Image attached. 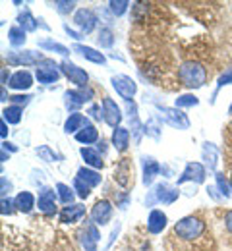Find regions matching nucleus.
<instances>
[{
	"label": "nucleus",
	"instance_id": "4c0bfd02",
	"mask_svg": "<svg viewBox=\"0 0 232 251\" xmlns=\"http://www.w3.org/2000/svg\"><path fill=\"white\" fill-rule=\"evenodd\" d=\"M108 6H110V12L114 16H122V14H126L130 2L128 0H112V2H108Z\"/></svg>",
	"mask_w": 232,
	"mask_h": 251
},
{
	"label": "nucleus",
	"instance_id": "a18cd8bd",
	"mask_svg": "<svg viewBox=\"0 0 232 251\" xmlns=\"http://www.w3.org/2000/svg\"><path fill=\"white\" fill-rule=\"evenodd\" d=\"M29 99H31V95H14V97H10V102L16 106H22V104L26 106L29 102Z\"/></svg>",
	"mask_w": 232,
	"mask_h": 251
},
{
	"label": "nucleus",
	"instance_id": "0eeeda50",
	"mask_svg": "<svg viewBox=\"0 0 232 251\" xmlns=\"http://www.w3.org/2000/svg\"><path fill=\"white\" fill-rule=\"evenodd\" d=\"M186 182H196V184L205 182V166L201 162H188L186 164L182 176L178 178V186H182Z\"/></svg>",
	"mask_w": 232,
	"mask_h": 251
},
{
	"label": "nucleus",
	"instance_id": "79ce46f5",
	"mask_svg": "<svg viewBox=\"0 0 232 251\" xmlns=\"http://www.w3.org/2000/svg\"><path fill=\"white\" fill-rule=\"evenodd\" d=\"M215 178H217V186H219V189H221V193H223L225 197H229V195H231V191H232L229 180H227L223 174H217Z\"/></svg>",
	"mask_w": 232,
	"mask_h": 251
},
{
	"label": "nucleus",
	"instance_id": "aec40b11",
	"mask_svg": "<svg viewBox=\"0 0 232 251\" xmlns=\"http://www.w3.org/2000/svg\"><path fill=\"white\" fill-rule=\"evenodd\" d=\"M12 89H18V91H24V89H29L33 85V77L29 72H16L12 77H10V83H8Z\"/></svg>",
	"mask_w": 232,
	"mask_h": 251
},
{
	"label": "nucleus",
	"instance_id": "603ef678",
	"mask_svg": "<svg viewBox=\"0 0 232 251\" xmlns=\"http://www.w3.org/2000/svg\"><path fill=\"white\" fill-rule=\"evenodd\" d=\"M225 224H227V230L232 234V211L227 213V217H225Z\"/></svg>",
	"mask_w": 232,
	"mask_h": 251
},
{
	"label": "nucleus",
	"instance_id": "f704fd0d",
	"mask_svg": "<svg viewBox=\"0 0 232 251\" xmlns=\"http://www.w3.org/2000/svg\"><path fill=\"white\" fill-rule=\"evenodd\" d=\"M35 153H37V157L41 158V160H45V162H56V160L60 158L49 145H39V147L35 149Z\"/></svg>",
	"mask_w": 232,
	"mask_h": 251
},
{
	"label": "nucleus",
	"instance_id": "ddd939ff",
	"mask_svg": "<svg viewBox=\"0 0 232 251\" xmlns=\"http://www.w3.org/2000/svg\"><path fill=\"white\" fill-rule=\"evenodd\" d=\"M110 217H112V205L110 201L103 199V201H97L91 209V220L97 224V226H104L110 222Z\"/></svg>",
	"mask_w": 232,
	"mask_h": 251
},
{
	"label": "nucleus",
	"instance_id": "ea45409f",
	"mask_svg": "<svg viewBox=\"0 0 232 251\" xmlns=\"http://www.w3.org/2000/svg\"><path fill=\"white\" fill-rule=\"evenodd\" d=\"M74 189L77 191V195H79L81 199H87V197H89V193H91V191H89L91 188H89L81 178H77V176H76V180H74Z\"/></svg>",
	"mask_w": 232,
	"mask_h": 251
},
{
	"label": "nucleus",
	"instance_id": "5fc2aeb1",
	"mask_svg": "<svg viewBox=\"0 0 232 251\" xmlns=\"http://www.w3.org/2000/svg\"><path fill=\"white\" fill-rule=\"evenodd\" d=\"M2 149H4V151H12V153H16V151H18V147H16V145H12V143H8V141H4V143H2Z\"/></svg>",
	"mask_w": 232,
	"mask_h": 251
},
{
	"label": "nucleus",
	"instance_id": "4468645a",
	"mask_svg": "<svg viewBox=\"0 0 232 251\" xmlns=\"http://www.w3.org/2000/svg\"><path fill=\"white\" fill-rule=\"evenodd\" d=\"M101 234L97 230V224L91 222L87 224L81 232H79V240H81V246L85 251H97V242H99Z\"/></svg>",
	"mask_w": 232,
	"mask_h": 251
},
{
	"label": "nucleus",
	"instance_id": "7ed1b4c3",
	"mask_svg": "<svg viewBox=\"0 0 232 251\" xmlns=\"http://www.w3.org/2000/svg\"><path fill=\"white\" fill-rule=\"evenodd\" d=\"M178 189L172 188V186H168L165 182H161V184H157L153 191H151V195L145 199V203L147 205H153V203H163V205H172L176 199H178Z\"/></svg>",
	"mask_w": 232,
	"mask_h": 251
},
{
	"label": "nucleus",
	"instance_id": "7c9ffc66",
	"mask_svg": "<svg viewBox=\"0 0 232 251\" xmlns=\"http://www.w3.org/2000/svg\"><path fill=\"white\" fill-rule=\"evenodd\" d=\"M2 120H6L8 124H20V120H22V106L12 104V106L4 108L2 110Z\"/></svg>",
	"mask_w": 232,
	"mask_h": 251
},
{
	"label": "nucleus",
	"instance_id": "6ab92c4d",
	"mask_svg": "<svg viewBox=\"0 0 232 251\" xmlns=\"http://www.w3.org/2000/svg\"><path fill=\"white\" fill-rule=\"evenodd\" d=\"M83 217H85V207L83 205H68L60 211V222H64V224L77 222Z\"/></svg>",
	"mask_w": 232,
	"mask_h": 251
},
{
	"label": "nucleus",
	"instance_id": "f03ea898",
	"mask_svg": "<svg viewBox=\"0 0 232 251\" xmlns=\"http://www.w3.org/2000/svg\"><path fill=\"white\" fill-rule=\"evenodd\" d=\"M178 79L188 89H199L207 81V72H205V68L199 62L190 60V62H184L178 68Z\"/></svg>",
	"mask_w": 232,
	"mask_h": 251
},
{
	"label": "nucleus",
	"instance_id": "09e8293b",
	"mask_svg": "<svg viewBox=\"0 0 232 251\" xmlns=\"http://www.w3.org/2000/svg\"><path fill=\"white\" fill-rule=\"evenodd\" d=\"M64 31H66L68 35L72 37V39H76V41H79V39H83V35H81V33L74 31V29H72V27H70L68 24H64Z\"/></svg>",
	"mask_w": 232,
	"mask_h": 251
},
{
	"label": "nucleus",
	"instance_id": "9d476101",
	"mask_svg": "<svg viewBox=\"0 0 232 251\" xmlns=\"http://www.w3.org/2000/svg\"><path fill=\"white\" fill-rule=\"evenodd\" d=\"M74 24L81 29V33H91L95 29V25H97V16L93 14V10H89V8H81V10H77L76 12V16H74Z\"/></svg>",
	"mask_w": 232,
	"mask_h": 251
},
{
	"label": "nucleus",
	"instance_id": "393cba45",
	"mask_svg": "<svg viewBox=\"0 0 232 251\" xmlns=\"http://www.w3.org/2000/svg\"><path fill=\"white\" fill-rule=\"evenodd\" d=\"M203 160H205L209 170L217 168V162H219V149H217V145H213L209 141L203 143Z\"/></svg>",
	"mask_w": 232,
	"mask_h": 251
},
{
	"label": "nucleus",
	"instance_id": "20e7f679",
	"mask_svg": "<svg viewBox=\"0 0 232 251\" xmlns=\"http://www.w3.org/2000/svg\"><path fill=\"white\" fill-rule=\"evenodd\" d=\"M45 60V56L37 50H12L6 54V62L12 66H33Z\"/></svg>",
	"mask_w": 232,
	"mask_h": 251
},
{
	"label": "nucleus",
	"instance_id": "c756f323",
	"mask_svg": "<svg viewBox=\"0 0 232 251\" xmlns=\"http://www.w3.org/2000/svg\"><path fill=\"white\" fill-rule=\"evenodd\" d=\"M26 31L20 27V25H14V27H10L8 29V41H10V45L12 47H22V45H26Z\"/></svg>",
	"mask_w": 232,
	"mask_h": 251
},
{
	"label": "nucleus",
	"instance_id": "b1692460",
	"mask_svg": "<svg viewBox=\"0 0 232 251\" xmlns=\"http://www.w3.org/2000/svg\"><path fill=\"white\" fill-rule=\"evenodd\" d=\"M74 50L76 52H79L85 60H89V62H93V64H103L106 62V58H104V54L103 52H99V50H95V49H91V47H85V45H76L74 47Z\"/></svg>",
	"mask_w": 232,
	"mask_h": 251
},
{
	"label": "nucleus",
	"instance_id": "37998d69",
	"mask_svg": "<svg viewBox=\"0 0 232 251\" xmlns=\"http://www.w3.org/2000/svg\"><path fill=\"white\" fill-rule=\"evenodd\" d=\"M145 12H147V6H145V4H139V2H137V4H133L132 6V20L133 22H139V20H141V16H143Z\"/></svg>",
	"mask_w": 232,
	"mask_h": 251
},
{
	"label": "nucleus",
	"instance_id": "423d86ee",
	"mask_svg": "<svg viewBox=\"0 0 232 251\" xmlns=\"http://www.w3.org/2000/svg\"><path fill=\"white\" fill-rule=\"evenodd\" d=\"M103 118L104 122L110 126V127H120V122H122V110L120 106L110 99V97H104L103 99Z\"/></svg>",
	"mask_w": 232,
	"mask_h": 251
},
{
	"label": "nucleus",
	"instance_id": "4d7b16f0",
	"mask_svg": "<svg viewBox=\"0 0 232 251\" xmlns=\"http://www.w3.org/2000/svg\"><path fill=\"white\" fill-rule=\"evenodd\" d=\"M0 160H2V162L6 160V151H4V149H2V155H0Z\"/></svg>",
	"mask_w": 232,
	"mask_h": 251
},
{
	"label": "nucleus",
	"instance_id": "864d4df0",
	"mask_svg": "<svg viewBox=\"0 0 232 251\" xmlns=\"http://www.w3.org/2000/svg\"><path fill=\"white\" fill-rule=\"evenodd\" d=\"M0 135H2V139H6V135H8V126H6V120H2V122H0Z\"/></svg>",
	"mask_w": 232,
	"mask_h": 251
},
{
	"label": "nucleus",
	"instance_id": "f257e3e1",
	"mask_svg": "<svg viewBox=\"0 0 232 251\" xmlns=\"http://www.w3.org/2000/svg\"><path fill=\"white\" fill-rule=\"evenodd\" d=\"M174 236L182 242H198L205 236V222L198 217H184L174 224Z\"/></svg>",
	"mask_w": 232,
	"mask_h": 251
},
{
	"label": "nucleus",
	"instance_id": "6e6552de",
	"mask_svg": "<svg viewBox=\"0 0 232 251\" xmlns=\"http://www.w3.org/2000/svg\"><path fill=\"white\" fill-rule=\"evenodd\" d=\"M110 83L116 89V93L120 95L122 99H126V100H130L133 95H135V91H137L135 81H133L132 77H128V75H112Z\"/></svg>",
	"mask_w": 232,
	"mask_h": 251
},
{
	"label": "nucleus",
	"instance_id": "13d9d810",
	"mask_svg": "<svg viewBox=\"0 0 232 251\" xmlns=\"http://www.w3.org/2000/svg\"><path fill=\"white\" fill-rule=\"evenodd\" d=\"M229 131H231V133H232V122H231V124H229Z\"/></svg>",
	"mask_w": 232,
	"mask_h": 251
},
{
	"label": "nucleus",
	"instance_id": "473e14b6",
	"mask_svg": "<svg viewBox=\"0 0 232 251\" xmlns=\"http://www.w3.org/2000/svg\"><path fill=\"white\" fill-rule=\"evenodd\" d=\"M18 22H20V27L24 31H35L37 29V20L31 16L29 10H24L20 16H18Z\"/></svg>",
	"mask_w": 232,
	"mask_h": 251
},
{
	"label": "nucleus",
	"instance_id": "dca6fc26",
	"mask_svg": "<svg viewBox=\"0 0 232 251\" xmlns=\"http://www.w3.org/2000/svg\"><path fill=\"white\" fill-rule=\"evenodd\" d=\"M126 110H128V118H130V127L133 131V141L139 143L141 139V133H145V127L139 124V118H137V106L133 100H126Z\"/></svg>",
	"mask_w": 232,
	"mask_h": 251
},
{
	"label": "nucleus",
	"instance_id": "bf43d9fd",
	"mask_svg": "<svg viewBox=\"0 0 232 251\" xmlns=\"http://www.w3.org/2000/svg\"><path fill=\"white\" fill-rule=\"evenodd\" d=\"M229 114H232V104L229 106Z\"/></svg>",
	"mask_w": 232,
	"mask_h": 251
},
{
	"label": "nucleus",
	"instance_id": "bb28decb",
	"mask_svg": "<svg viewBox=\"0 0 232 251\" xmlns=\"http://www.w3.org/2000/svg\"><path fill=\"white\" fill-rule=\"evenodd\" d=\"M76 139H77L79 143L89 145V143H95V141L99 139V131H97V127H95V126L87 124L83 129H79V131L76 133Z\"/></svg>",
	"mask_w": 232,
	"mask_h": 251
},
{
	"label": "nucleus",
	"instance_id": "f8f14e48",
	"mask_svg": "<svg viewBox=\"0 0 232 251\" xmlns=\"http://www.w3.org/2000/svg\"><path fill=\"white\" fill-rule=\"evenodd\" d=\"M93 99V91L89 87H83L79 91H66L64 93V102H66V108L68 110H76L79 108L83 102L91 100Z\"/></svg>",
	"mask_w": 232,
	"mask_h": 251
},
{
	"label": "nucleus",
	"instance_id": "2eb2a0df",
	"mask_svg": "<svg viewBox=\"0 0 232 251\" xmlns=\"http://www.w3.org/2000/svg\"><path fill=\"white\" fill-rule=\"evenodd\" d=\"M132 162H130V158H122L120 162H118V166H116V170H114V182L116 184H120L122 188H128L130 186V182H132Z\"/></svg>",
	"mask_w": 232,
	"mask_h": 251
},
{
	"label": "nucleus",
	"instance_id": "72a5a7b5",
	"mask_svg": "<svg viewBox=\"0 0 232 251\" xmlns=\"http://www.w3.org/2000/svg\"><path fill=\"white\" fill-rule=\"evenodd\" d=\"M114 43V33L110 27H103L99 31V37H97V45L101 49H110Z\"/></svg>",
	"mask_w": 232,
	"mask_h": 251
},
{
	"label": "nucleus",
	"instance_id": "49530a36",
	"mask_svg": "<svg viewBox=\"0 0 232 251\" xmlns=\"http://www.w3.org/2000/svg\"><path fill=\"white\" fill-rule=\"evenodd\" d=\"M12 201L8 197H2V215H12Z\"/></svg>",
	"mask_w": 232,
	"mask_h": 251
},
{
	"label": "nucleus",
	"instance_id": "2f4dec72",
	"mask_svg": "<svg viewBox=\"0 0 232 251\" xmlns=\"http://www.w3.org/2000/svg\"><path fill=\"white\" fill-rule=\"evenodd\" d=\"M39 47L45 49V50H52V52H56V54H62V56H66L68 52H70L64 45H60V43H56V41H52V39H41V41H39Z\"/></svg>",
	"mask_w": 232,
	"mask_h": 251
},
{
	"label": "nucleus",
	"instance_id": "de8ad7c7",
	"mask_svg": "<svg viewBox=\"0 0 232 251\" xmlns=\"http://www.w3.org/2000/svg\"><path fill=\"white\" fill-rule=\"evenodd\" d=\"M0 184H2V197H6V195L12 191V184H10V182H8L4 176L0 178Z\"/></svg>",
	"mask_w": 232,
	"mask_h": 251
},
{
	"label": "nucleus",
	"instance_id": "6e6d98bb",
	"mask_svg": "<svg viewBox=\"0 0 232 251\" xmlns=\"http://www.w3.org/2000/svg\"><path fill=\"white\" fill-rule=\"evenodd\" d=\"M6 81H8V70H6V68H2V83L6 85Z\"/></svg>",
	"mask_w": 232,
	"mask_h": 251
},
{
	"label": "nucleus",
	"instance_id": "8fccbe9b",
	"mask_svg": "<svg viewBox=\"0 0 232 251\" xmlns=\"http://www.w3.org/2000/svg\"><path fill=\"white\" fill-rule=\"evenodd\" d=\"M118 232H120V224H116V228L110 232V240H108V244H106V248H110L112 244H114V240H116V236H118Z\"/></svg>",
	"mask_w": 232,
	"mask_h": 251
},
{
	"label": "nucleus",
	"instance_id": "f3484780",
	"mask_svg": "<svg viewBox=\"0 0 232 251\" xmlns=\"http://www.w3.org/2000/svg\"><path fill=\"white\" fill-rule=\"evenodd\" d=\"M45 64H47V68H37V79H39V83H54L58 77H60V72H58V68L56 66H52V62L51 60H45Z\"/></svg>",
	"mask_w": 232,
	"mask_h": 251
},
{
	"label": "nucleus",
	"instance_id": "58836bf2",
	"mask_svg": "<svg viewBox=\"0 0 232 251\" xmlns=\"http://www.w3.org/2000/svg\"><path fill=\"white\" fill-rule=\"evenodd\" d=\"M232 83V68H229L221 77H219V81H217V91H215V95H213V99H211V104L215 102V97H217V93L225 87V85H231Z\"/></svg>",
	"mask_w": 232,
	"mask_h": 251
},
{
	"label": "nucleus",
	"instance_id": "3c124183",
	"mask_svg": "<svg viewBox=\"0 0 232 251\" xmlns=\"http://www.w3.org/2000/svg\"><path fill=\"white\" fill-rule=\"evenodd\" d=\"M99 112H101V108L97 106V104H93V106H91V110H89V114H91L95 120H101V116H103V114H99Z\"/></svg>",
	"mask_w": 232,
	"mask_h": 251
},
{
	"label": "nucleus",
	"instance_id": "39448f33",
	"mask_svg": "<svg viewBox=\"0 0 232 251\" xmlns=\"http://www.w3.org/2000/svg\"><path fill=\"white\" fill-rule=\"evenodd\" d=\"M60 70H62V74L66 75L68 79L72 81V83H76L77 87H87V81H89V75H87V72L83 70V68H79V66H76V64L72 62H62L60 64Z\"/></svg>",
	"mask_w": 232,
	"mask_h": 251
},
{
	"label": "nucleus",
	"instance_id": "4be33fe9",
	"mask_svg": "<svg viewBox=\"0 0 232 251\" xmlns=\"http://www.w3.org/2000/svg\"><path fill=\"white\" fill-rule=\"evenodd\" d=\"M87 124H89V120H87L83 114L72 112V114L68 116V120L64 122V131H66V133H77L79 129H83Z\"/></svg>",
	"mask_w": 232,
	"mask_h": 251
},
{
	"label": "nucleus",
	"instance_id": "9b49d317",
	"mask_svg": "<svg viewBox=\"0 0 232 251\" xmlns=\"http://www.w3.org/2000/svg\"><path fill=\"white\" fill-rule=\"evenodd\" d=\"M159 110H161L163 118H165L170 126H174V127H178V129H188V127H190V120H188V116H186L182 110H178V108H168V106H159Z\"/></svg>",
	"mask_w": 232,
	"mask_h": 251
},
{
	"label": "nucleus",
	"instance_id": "c03bdc74",
	"mask_svg": "<svg viewBox=\"0 0 232 251\" xmlns=\"http://www.w3.org/2000/svg\"><path fill=\"white\" fill-rule=\"evenodd\" d=\"M145 133L153 135L155 139H159V137H161V131H159V124H157V120H155V118H153L151 122H147V124H145Z\"/></svg>",
	"mask_w": 232,
	"mask_h": 251
},
{
	"label": "nucleus",
	"instance_id": "c85d7f7f",
	"mask_svg": "<svg viewBox=\"0 0 232 251\" xmlns=\"http://www.w3.org/2000/svg\"><path fill=\"white\" fill-rule=\"evenodd\" d=\"M79 153H81V157H83V160H85V164H89V166H93V168H103V166H104L103 158H101V155L95 151V149H91V147H83Z\"/></svg>",
	"mask_w": 232,
	"mask_h": 251
},
{
	"label": "nucleus",
	"instance_id": "5701e85b",
	"mask_svg": "<svg viewBox=\"0 0 232 251\" xmlns=\"http://www.w3.org/2000/svg\"><path fill=\"white\" fill-rule=\"evenodd\" d=\"M112 143H114V147H116V151H120V153H124L126 149H128V145H130V129L128 127H116L114 131H112Z\"/></svg>",
	"mask_w": 232,
	"mask_h": 251
},
{
	"label": "nucleus",
	"instance_id": "a19ab883",
	"mask_svg": "<svg viewBox=\"0 0 232 251\" xmlns=\"http://www.w3.org/2000/svg\"><path fill=\"white\" fill-rule=\"evenodd\" d=\"M54 8L60 12V14H70V12H74V8H76V2L74 0H56L54 2Z\"/></svg>",
	"mask_w": 232,
	"mask_h": 251
},
{
	"label": "nucleus",
	"instance_id": "e433bc0d",
	"mask_svg": "<svg viewBox=\"0 0 232 251\" xmlns=\"http://www.w3.org/2000/svg\"><path fill=\"white\" fill-rule=\"evenodd\" d=\"M199 99L196 95H180L176 99V108H184V106H198Z\"/></svg>",
	"mask_w": 232,
	"mask_h": 251
},
{
	"label": "nucleus",
	"instance_id": "a211bd4d",
	"mask_svg": "<svg viewBox=\"0 0 232 251\" xmlns=\"http://www.w3.org/2000/svg\"><path fill=\"white\" fill-rule=\"evenodd\" d=\"M141 160H143V184L149 186V184H153L155 176H159V172L163 170V166L151 157H143Z\"/></svg>",
	"mask_w": 232,
	"mask_h": 251
},
{
	"label": "nucleus",
	"instance_id": "c9c22d12",
	"mask_svg": "<svg viewBox=\"0 0 232 251\" xmlns=\"http://www.w3.org/2000/svg\"><path fill=\"white\" fill-rule=\"evenodd\" d=\"M56 191H58L60 201H62L64 205H72V201H74V189H70V186H66V184H58V186H56Z\"/></svg>",
	"mask_w": 232,
	"mask_h": 251
},
{
	"label": "nucleus",
	"instance_id": "a878e982",
	"mask_svg": "<svg viewBox=\"0 0 232 251\" xmlns=\"http://www.w3.org/2000/svg\"><path fill=\"white\" fill-rule=\"evenodd\" d=\"M14 205L18 207V211H22V213H29V211L35 207V197L29 193V191H22V193L16 195Z\"/></svg>",
	"mask_w": 232,
	"mask_h": 251
},
{
	"label": "nucleus",
	"instance_id": "cd10ccee",
	"mask_svg": "<svg viewBox=\"0 0 232 251\" xmlns=\"http://www.w3.org/2000/svg\"><path fill=\"white\" fill-rule=\"evenodd\" d=\"M77 178H81L89 188H95V186H99L101 184V174L97 170H91V168H79L77 170Z\"/></svg>",
	"mask_w": 232,
	"mask_h": 251
},
{
	"label": "nucleus",
	"instance_id": "412c9836",
	"mask_svg": "<svg viewBox=\"0 0 232 251\" xmlns=\"http://www.w3.org/2000/svg\"><path fill=\"white\" fill-rule=\"evenodd\" d=\"M166 226V215L163 211H151V215H149V219H147V230L151 232V234H161L163 230H165Z\"/></svg>",
	"mask_w": 232,
	"mask_h": 251
},
{
	"label": "nucleus",
	"instance_id": "1a4fd4ad",
	"mask_svg": "<svg viewBox=\"0 0 232 251\" xmlns=\"http://www.w3.org/2000/svg\"><path fill=\"white\" fill-rule=\"evenodd\" d=\"M37 207L43 215H54L56 213V191L51 188H43L39 191Z\"/></svg>",
	"mask_w": 232,
	"mask_h": 251
}]
</instances>
